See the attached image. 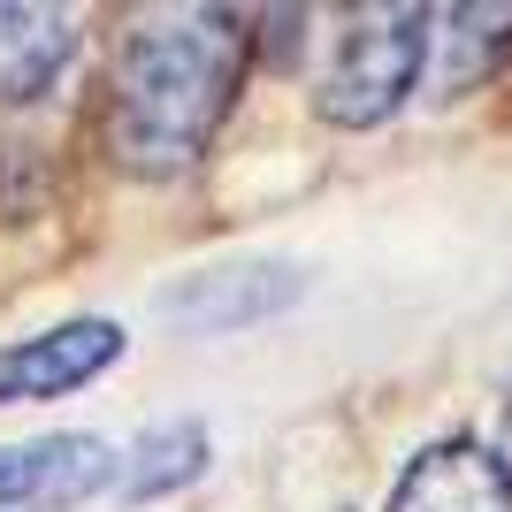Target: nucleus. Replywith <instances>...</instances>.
I'll list each match as a JSON object with an SVG mask.
<instances>
[{
    "label": "nucleus",
    "mask_w": 512,
    "mask_h": 512,
    "mask_svg": "<svg viewBox=\"0 0 512 512\" xmlns=\"http://www.w3.org/2000/svg\"><path fill=\"white\" fill-rule=\"evenodd\" d=\"M207 474V428L199 421H153L123 451V497H169Z\"/></svg>",
    "instance_id": "obj_8"
},
{
    "label": "nucleus",
    "mask_w": 512,
    "mask_h": 512,
    "mask_svg": "<svg viewBox=\"0 0 512 512\" xmlns=\"http://www.w3.org/2000/svg\"><path fill=\"white\" fill-rule=\"evenodd\" d=\"M123 360V329L115 321H62V329H39L0 352V406H23V398H62V390L92 383L100 367Z\"/></svg>",
    "instance_id": "obj_4"
},
{
    "label": "nucleus",
    "mask_w": 512,
    "mask_h": 512,
    "mask_svg": "<svg viewBox=\"0 0 512 512\" xmlns=\"http://www.w3.org/2000/svg\"><path fill=\"white\" fill-rule=\"evenodd\" d=\"M123 482V451L100 436H31L0 451V512H77Z\"/></svg>",
    "instance_id": "obj_3"
},
{
    "label": "nucleus",
    "mask_w": 512,
    "mask_h": 512,
    "mask_svg": "<svg viewBox=\"0 0 512 512\" xmlns=\"http://www.w3.org/2000/svg\"><path fill=\"white\" fill-rule=\"evenodd\" d=\"M337 31L314 39V107L337 130H367L398 115L428 62V8H344Z\"/></svg>",
    "instance_id": "obj_2"
},
{
    "label": "nucleus",
    "mask_w": 512,
    "mask_h": 512,
    "mask_svg": "<svg viewBox=\"0 0 512 512\" xmlns=\"http://www.w3.org/2000/svg\"><path fill=\"white\" fill-rule=\"evenodd\" d=\"M390 512H512V474L490 444H467V436H451V444H428L406 474H398V490H390Z\"/></svg>",
    "instance_id": "obj_6"
},
{
    "label": "nucleus",
    "mask_w": 512,
    "mask_h": 512,
    "mask_svg": "<svg viewBox=\"0 0 512 512\" xmlns=\"http://www.w3.org/2000/svg\"><path fill=\"white\" fill-rule=\"evenodd\" d=\"M299 299V268L283 260H245V268H207V276L161 291V314L199 329V337H222V329H245V321H268Z\"/></svg>",
    "instance_id": "obj_5"
},
{
    "label": "nucleus",
    "mask_w": 512,
    "mask_h": 512,
    "mask_svg": "<svg viewBox=\"0 0 512 512\" xmlns=\"http://www.w3.org/2000/svg\"><path fill=\"white\" fill-rule=\"evenodd\" d=\"M245 77V23L222 8H153L115 54L107 85V153L130 176L192 169L222 130Z\"/></svg>",
    "instance_id": "obj_1"
},
{
    "label": "nucleus",
    "mask_w": 512,
    "mask_h": 512,
    "mask_svg": "<svg viewBox=\"0 0 512 512\" xmlns=\"http://www.w3.org/2000/svg\"><path fill=\"white\" fill-rule=\"evenodd\" d=\"M77 54L69 8H0V100H39Z\"/></svg>",
    "instance_id": "obj_7"
}]
</instances>
